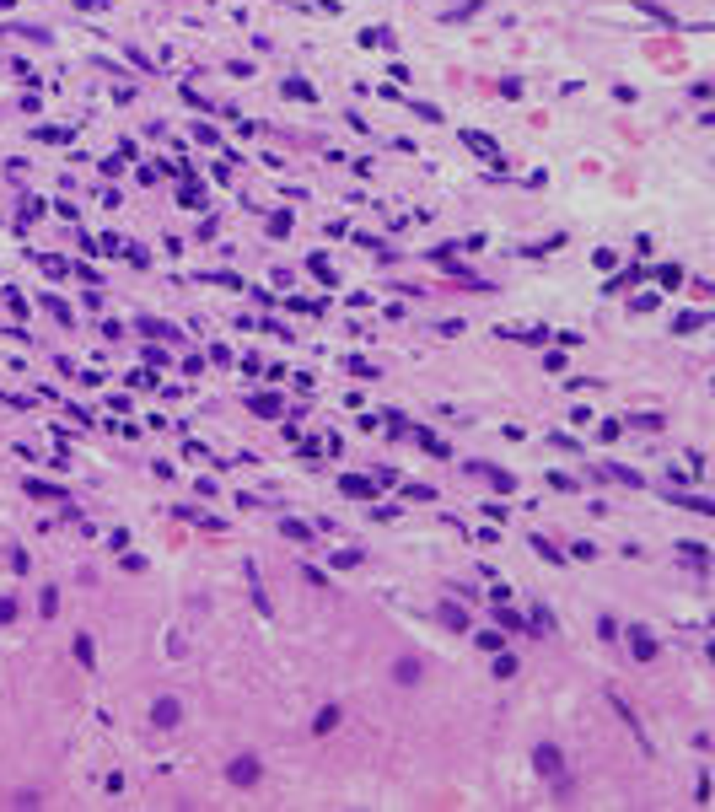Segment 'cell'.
<instances>
[{"label": "cell", "mask_w": 715, "mask_h": 812, "mask_svg": "<svg viewBox=\"0 0 715 812\" xmlns=\"http://www.w3.org/2000/svg\"><path fill=\"white\" fill-rule=\"evenodd\" d=\"M231 780L237 786H258V759H231Z\"/></svg>", "instance_id": "6da1fadb"}, {"label": "cell", "mask_w": 715, "mask_h": 812, "mask_svg": "<svg viewBox=\"0 0 715 812\" xmlns=\"http://www.w3.org/2000/svg\"><path fill=\"white\" fill-rule=\"evenodd\" d=\"M630 640H635V656H640V662H645V656H656V645H651V635H645V630H630Z\"/></svg>", "instance_id": "7a4b0ae2"}, {"label": "cell", "mask_w": 715, "mask_h": 812, "mask_svg": "<svg viewBox=\"0 0 715 812\" xmlns=\"http://www.w3.org/2000/svg\"><path fill=\"white\" fill-rule=\"evenodd\" d=\"M393 678H398V683H414V678H420V662H409V656H403V662L393 667Z\"/></svg>", "instance_id": "3957f363"}, {"label": "cell", "mask_w": 715, "mask_h": 812, "mask_svg": "<svg viewBox=\"0 0 715 812\" xmlns=\"http://www.w3.org/2000/svg\"><path fill=\"white\" fill-rule=\"evenodd\" d=\"M538 769H544V775H559V753L554 748H538Z\"/></svg>", "instance_id": "277c9868"}, {"label": "cell", "mask_w": 715, "mask_h": 812, "mask_svg": "<svg viewBox=\"0 0 715 812\" xmlns=\"http://www.w3.org/2000/svg\"><path fill=\"white\" fill-rule=\"evenodd\" d=\"M157 721H161V727H172V721H178V705L161 700V705H157Z\"/></svg>", "instance_id": "5b68a950"}, {"label": "cell", "mask_w": 715, "mask_h": 812, "mask_svg": "<svg viewBox=\"0 0 715 812\" xmlns=\"http://www.w3.org/2000/svg\"><path fill=\"white\" fill-rule=\"evenodd\" d=\"M334 727H339V710H334V705H328V710H323V715H317V732H334Z\"/></svg>", "instance_id": "8992f818"}]
</instances>
